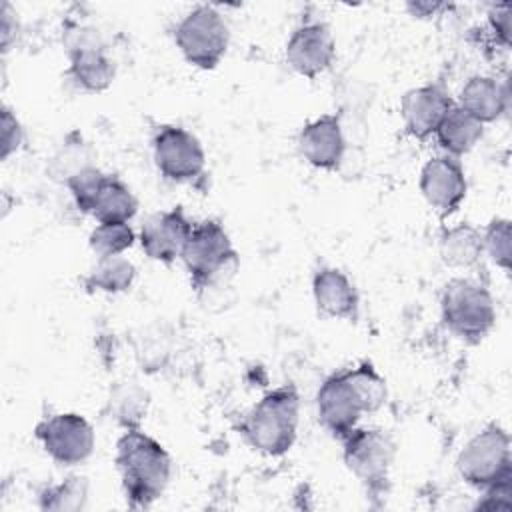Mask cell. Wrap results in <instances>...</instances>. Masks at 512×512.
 I'll return each instance as SVG.
<instances>
[{"label":"cell","mask_w":512,"mask_h":512,"mask_svg":"<svg viewBox=\"0 0 512 512\" xmlns=\"http://www.w3.org/2000/svg\"><path fill=\"white\" fill-rule=\"evenodd\" d=\"M180 258L198 292L210 288L228 266H236L230 236L218 220H204L192 226Z\"/></svg>","instance_id":"6"},{"label":"cell","mask_w":512,"mask_h":512,"mask_svg":"<svg viewBox=\"0 0 512 512\" xmlns=\"http://www.w3.org/2000/svg\"><path fill=\"white\" fill-rule=\"evenodd\" d=\"M116 466L130 508H148L158 500L172 470L164 446L140 428H130L120 436L116 444Z\"/></svg>","instance_id":"2"},{"label":"cell","mask_w":512,"mask_h":512,"mask_svg":"<svg viewBox=\"0 0 512 512\" xmlns=\"http://www.w3.org/2000/svg\"><path fill=\"white\" fill-rule=\"evenodd\" d=\"M386 402V382L368 362L326 378L316 394L318 420L338 438L356 428L366 412Z\"/></svg>","instance_id":"1"},{"label":"cell","mask_w":512,"mask_h":512,"mask_svg":"<svg viewBox=\"0 0 512 512\" xmlns=\"http://www.w3.org/2000/svg\"><path fill=\"white\" fill-rule=\"evenodd\" d=\"M482 242H484V252H488L492 262L508 272L510 270V220L494 218L486 226V232L482 234Z\"/></svg>","instance_id":"27"},{"label":"cell","mask_w":512,"mask_h":512,"mask_svg":"<svg viewBox=\"0 0 512 512\" xmlns=\"http://www.w3.org/2000/svg\"><path fill=\"white\" fill-rule=\"evenodd\" d=\"M312 292L318 310L326 316L356 320L358 292L344 272L336 268H320L312 278Z\"/></svg>","instance_id":"16"},{"label":"cell","mask_w":512,"mask_h":512,"mask_svg":"<svg viewBox=\"0 0 512 512\" xmlns=\"http://www.w3.org/2000/svg\"><path fill=\"white\" fill-rule=\"evenodd\" d=\"M88 498L86 478L70 476L64 482L46 488L40 494V508L58 510V512H74L82 510Z\"/></svg>","instance_id":"25"},{"label":"cell","mask_w":512,"mask_h":512,"mask_svg":"<svg viewBox=\"0 0 512 512\" xmlns=\"http://www.w3.org/2000/svg\"><path fill=\"white\" fill-rule=\"evenodd\" d=\"M420 190L442 216L454 212L466 196V176L460 162L448 154L430 158L420 174Z\"/></svg>","instance_id":"13"},{"label":"cell","mask_w":512,"mask_h":512,"mask_svg":"<svg viewBox=\"0 0 512 512\" xmlns=\"http://www.w3.org/2000/svg\"><path fill=\"white\" fill-rule=\"evenodd\" d=\"M0 38H2V50L6 52L10 48L12 38L16 36V14L12 12V8L4 2L2 10H0Z\"/></svg>","instance_id":"31"},{"label":"cell","mask_w":512,"mask_h":512,"mask_svg":"<svg viewBox=\"0 0 512 512\" xmlns=\"http://www.w3.org/2000/svg\"><path fill=\"white\" fill-rule=\"evenodd\" d=\"M298 148L302 158L320 170H334L344 156V136L340 118L336 114H324L308 122L298 134Z\"/></svg>","instance_id":"14"},{"label":"cell","mask_w":512,"mask_h":512,"mask_svg":"<svg viewBox=\"0 0 512 512\" xmlns=\"http://www.w3.org/2000/svg\"><path fill=\"white\" fill-rule=\"evenodd\" d=\"M510 18H512V4H494L488 10V22L490 28L494 30L496 38L504 44L510 46Z\"/></svg>","instance_id":"30"},{"label":"cell","mask_w":512,"mask_h":512,"mask_svg":"<svg viewBox=\"0 0 512 512\" xmlns=\"http://www.w3.org/2000/svg\"><path fill=\"white\" fill-rule=\"evenodd\" d=\"M104 178H106V174L100 172V170L94 168V166H84V168L76 170L74 174H70V176L66 178V184H68V188H70V194H72L76 206H78L82 212L90 214L92 202H94V198H96V194H98V190H100Z\"/></svg>","instance_id":"26"},{"label":"cell","mask_w":512,"mask_h":512,"mask_svg":"<svg viewBox=\"0 0 512 512\" xmlns=\"http://www.w3.org/2000/svg\"><path fill=\"white\" fill-rule=\"evenodd\" d=\"M452 104L450 96L436 84L408 90L400 104L406 132L418 140L428 138L436 132Z\"/></svg>","instance_id":"15"},{"label":"cell","mask_w":512,"mask_h":512,"mask_svg":"<svg viewBox=\"0 0 512 512\" xmlns=\"http://www.w3.org/2000/svg\"><path fill=\"white\" fill-rule=\"evenodd\" d=\"M484 254L480 230L472 224H456L440 236V256L452 268H470Z\"/></svg>","instance_id":"21"},{"label":"cell","mask_w":512,"mask_h":512,"mask_svg":"<svg viewBox=\"0 0 512 512\" xmlns=\"http://www.w3.org/2000/svg\"><path fill=\"white\" fill-rule=\"evenodd\" d=\"M134 278H136V268L130 260L122 256H108V258H98L92 272L84 278V286L88 290L118 294L128 290Z\"/></svg>","instance_id":"23"},{"label":"cell","mask_w":512,"mask_h":512,"mask_svg":"<svg viewBox=\"0 0 512 512\" xmlns=\"http://www.w3.org/2000/svg\"><path fill=\"white\" fill-rule=\"evenodd\" d=\"M192 224L180 206L152 214L140 230V244L148 258L170 264L182 256Z\"/></svg>","instance_id":"12"},{"label":"cell","mask_w":512,"mask_h":512,"mask_svg":"<svg viewBox=\"0 0 512 512\" xmlns=\"http://www.w3.org/2000/svg\"><path fill=\"white\" fill-rule=\"evenodd\" d=\"M480 510H510L512 508V478L496 482L484 488V496L478 500Z\"/></svg>","instance_id":"28"},{"label":"cell","mask_w":512,"mask_h":512,"mask_svg":"<svg viewBox=\"0 0 512 512\" xmlns=\"http://www.w3.org/2000/svg\"><path fill=\"white\" fill-rule=\"evenodd\" d=\"M68 54H70V76L80 88L88 92H102L112 84L116 68H114V62L106 56L102 46L78 48V50H70Z\"/></svg>","instance_id":"18"},{"label":"cell","mask_w":512,"mask_h":512,"mask_svg":"<svg viewBox=\"0 0 512 512\" xmlns=\"http://www.w3.org/2000/svg\"><path fill=\"white\" fill-rule=\"evenodd\" d=\"M334 54V38L322 22L298 26L286 44L288 66L306 78L322 74L332 64Z\"/></svg>","instance_id":"11"},{"label":"cell","mask_w":512,"mask_h":512,"mask_svg":"<svg viewBox=\"0 0 512 512\" xmlns=\"http://www.w3.org/2000/svg\"><path fill=\"white\" fill-rule=\"evenodd\" d=\"M442 8H446V4H440V2H408V10L414 16H432Z\"/></svg>","instance_id":"32"},{"label":"cell","mask_w":512,"mask_h":512,"mask_svg":"<svg viewBox=\"0 0 512 512\" xmlns=\"http://www.w3.org/2000/svg\"><path fill=\"white\" fill-rule=\"evenodd\" d=\"M228 24L222 14L208 4L192 8L174 28V40L182 56L202 68H214L228 48Z\"/></svg>","instance_id":"7"},{"label":"cell","mask_w":512,"mask_h":512,"mask_svg":"<svg viewBox=\"0 0 512 512\" xmlns=\"http://www.w3.org/2000/svg\"><path fill=\"white\" fill-rule=\"evenodd\" d=\"M344 462L350 472L372 494H382L388 486V470L394 458V444L384 430L354 428L344 438Z\"/></svg>","instance_id":"8"},{"label":"cell","mask_w":512,"mask_h":512,"mask_svg":"<svg viewBox=\"0 0 512 512\" xmlns=\"http://www.w3.org/2000/svg\"><path fill=\"white\" fill-rule=\"evenodd\" d=\"M0 126H2V160H6L10 154H14L22 140H24V132H22V126L18 122V118L12 114V110L8 106L2 108V120H0Z\"/></svg>","instance_id":"29"},{"label":"cell","mask_w":512,"mask_h":512,"mask_svg":"<svg viewBox=\"0 0 512 512\" xmlns=\"http://www.w3.org/2000/svg\"><path fill=\"white\" fill-rule=\"evenodd\" d=\"M442 318L466 342H480L494 326L496 312L488 288L470 278H454L444 286Z\"/></svg>","instance_id":"4"},{"label":"cell","mask_w":512,"mask_h":512,"mask_svg":"<svg viewBox=\"0 0 512 512\" xmlns=\"http://www.w3.org/2000/svg\"><path fill=\"white\" fill-rule=\"evenodd\" d=\"M298 394L292 386L268 392L242 420L240 432L246 442L262 454L280 456L296 440Z\"/></svg>","instance_id":"3"},{"label":"cell","mask_w":512,"mask_h":512,"mask_svg":"<svg viewBox=\"0 0 512 512\" xmlns=\"http://www.w3.org/2000/svg\"><path fill=\"white\" fill-rule=\"evenodd\" d=\"M434 136L440 148L448 152V156H460L472 150L482 138V124L464 112L458 104H452Z\"/></svg>","instance_id":"19"},{"label":"cell","mask_w":512,"mask_h":512,"mask_svg":"<svg viewBox=\"0 0 512 512\" xmlns=\"http://www.w3.org/2000/svg\"><path fill=\"white\" fill-rule=\"evenodd\" d=\"M460 476L474 488H488L512 478L510 436L498 424H488L472 436L456 460Z\"/></svg>","instance_id":"5"},{"label":"cell","mask_w":512,"mask_h":512,"mask_svg":"<svg viewBox=\"0 0 512 512\" xmlns=\"http://www.w3.org/2000/svg\"><path fill=\"white\" fill-rule=\"evenodd\" d=\"M152 148L160 174L172 182H192L204 170L202 144L182 126H160Z\"/></svg>","instance_id":"9"},{"label":"cell","mask_w":512,"mask_h":512,"mask_svg":"<svg viewBox=\"0 0 512 512\" xmlns=\"http://www.w3.org/2000/svg\"><path fill=\"white\" fill-rule=\"evenodd\" d=\"M148 408V394L136 382H120L110 390L108 412L126 430L138 428Z\"/></svg>","instance_id":"22"},{"label":"cell","mask_w":512,"mask_h":512,"mask_svg":"<svg viewBox=\"0 0 512 512\" xmlns=\"http://www.w3.org/2000/svg\"><path fill=\"white\" fill-rule=\"evenodd\" d=\"M136 236L128 222H100L90 234V248L98 258L120 256L134 244Z\"/></svg>","instance_id":"24"},{"label":"cell","mask_w":512,"mask_h":512,"mask_svg":"<svg viewBox=\"0 0 512 512\" xmlns=\"http://www.w3.org/2000/svg\"><path fill=\"white\" fill-rule=\"evenodd\" d=\"M136 210H138V200L134 198L130 188L116 176L106 174L92 202L90 214L98 222H128L136 214Z\"/></svg>","instance_id":"20"},{"label":"cell","mask_w":512,"mask_h":512,"mask_svg":"<svg viewBox=\"0 0 512 512\" xmlns=\"http://www.w3.org/2000/svg\"><path fill=\"white\" fill-rule=\"evenodd\" d=\"M36 438L58 464H80L94 450V430L80 414H54L36 426Z\"/></svg>","instance_id":"10"},{"label":"cell","mask_w":512,"mask_h":512,"mask_svg":"<svg viewBox=\"0 0 512 512\" xmlns=\"http://www.w3.org/2000/svg\"><path fill=\"white\" fill-rule=\"evenodd\" d=\"M508 86L490 76H472L460 90L458 106L480 124L498 120L508 110Z\"/></svg>","instance_id":"17"}]
</instances>
